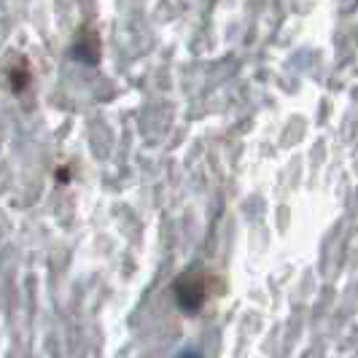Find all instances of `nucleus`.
Masks as SVG:
<instances>
[{
	"label": "nucleus",
	"mask_w": 358,
	"mask_h": 358,
	"mask_svg": "<svg viewBox=\"0 0 358 358\" xmlns=\"http://www.w3.org/2000/svg\"><path fill=\"white\" fill-rule=\"evenodd\" d=\"M176 296H178V305L183 310H189V313L202 307V302L208 299V280H205V275H199L197 269L186 272L176 283Z\"/></svg>",
	"instance_id": "f257e3e1"
}]
</instances>
